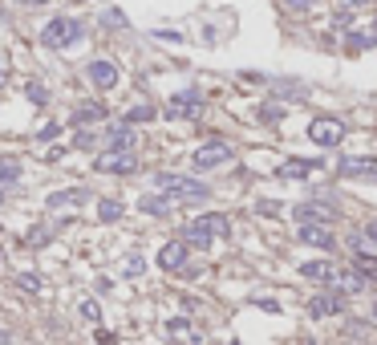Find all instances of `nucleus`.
<instances>
[{
  "label": "nucleus",
  "instance_id": "26",
  "mask_svg": "<svg viewBox=\"0 0 377 345\" xmlns=\"http://www.w3.org/2000/svg\"><path fill=\"white\" fill-rule=\"evenodd\" d=\"M78 313H82L85 321H93V325L102 321V309H98V301H82V309H78Z\"/></svg>",
  "mask_w": 377,
  "mask_h": 345
},
{
  "label": "nucleus",
  "instance_id": "12",
  "mask_svg": "<svg viewBox=\"0 0 377 345\" xmlns=\"http://www.w3.org/2000/svg\"><path fill=\"white\" fill-rule=\"evenodd\" d=\"M365 285H369V280H365L357 268H353V272H336V276H333L336 293H365Z\"/></svg>",
  "mask_w": 377,
  "mask_h": 345
},
{
  "label": "nucleus",
  "instance_id": "8",
  "mask_svg": "<svg viewBox=\"0 0 377 345\" xmlns=\"http://www.w3.org/2000/svg\"><path fill=\"white\" fill-rule=\"evenodd\" d=\"M199 114H203V98L195 93H179L167 102V118H199Z\"/></svg>",
  "mask_w": 377,
  "mask_h": 345
},
{
  "label": "nucleus",
  "instance_id": "2",
  "mask_svg": "<svg viewBox=\"0 0 377 345\" xmlns=\"http://www.w3.org/2000/svg\"><path fill=\"white\" fill-rule=\"evenodd\" d=\"M227 232V216H199L195 223H187V240L191 244H199V248H207L215 236H223Z\"/></svg>",
  "mask_w": 377,
  "mask_h": 345
},
{
  "label": "nucleus",
  "instance_id": "11",
  "mask_svg": "<svg viewBox=\"0 0 377 345\" xmlns=\"http://www.w3.org/2000/svg\"><path fill=\"white\" fill-rule=\"evenodd\" d=\"M300 276L304 280H329L333 285L336 268H333V260H308V264H300Z\"/></svg>",
  "mask_w": 377,
  "mask_h": 345
},
{
  "label": "nucleus",
  "instance_id": "34",
  "mask_svg": "<svg viewBox=\"0 0 377 345\" xmlns=\"http://www.w3.org/2000/svg\"><path fill=\"white\" fill-rule=\"evenodd\" d=\"M288 4H293V8H308V4H312V0H288Z\"/></svg>",
  "mask_w": 377,
  "mask_h": 345
},
{
  "label": "nucleus",
  "instance_id": "17",
  "mask_svg": "<svg viewBox=\"0 0 377 345\" xmlns=\"http://www.w3.org/2000/svg\"><path fill=\"white\" fill-rule=\"evenodd\" d=\"M167 333L174 337V342H199V333H195V329H191V321H183V317H179V321H170Z\"/></svg>",
  "mask_w": 377,
  "mask_h": 345
},
{
  "label": "nucleus",
  "instance_id": "9",
  "mask_svg": "<svg viewBox=\"0 0 377 345\" xmlns=\"http://www.w3.org/2000/svg\"><path fill=\"white\" fill-rule=\"evenodd\" d=\"M183 260H187V244H183V240H170V244H163L159 264H163L167 272H179V268H183Z\"/></svg>",
  "mask_w": 377,
  "mask_h": 345
},
{
  "label": "nucleus",
  "instance_id": "7",
  "mask_svg": "<svg viewBox=\"0 0 377 345\" xmlns=\"http://www.w3.org/2000/svg\"><path fill=\"white\" fill-rule=\"evenodd\" d=\"M98 171H106V175H130V171H138V159H134L130 151H106V155L98 159Z\"/></svg>",
  "mask_w": 377,
  "mask_h": 345
},
{
  "label": "nucleus",
  "instance_id": "42",
  "mask_svg": "<svg viewBox=\"0 0 377 345\" xmlns=\"http://www.w3.org/2000/svg\"><path fill=\"white\" fill-rule=\"evenodd\" d=\"M0 260H4V252H0Z\"/></svg>",
  "mask_w": 377,
  "mask_h": 345
},
{
  "label": "nucleus",
  "instance_id": "20",
  "mask_svg": "<svg viewBox=\"0 0 377 345\" xmlns=\"http://www.w3.org/2000/svg\"><path fill=\"white\" fill-rule=\"evenodd\" d=\"M85 191H57V195H49V208H65V203H82Z\"/></svg>",
  "mask_w": 377,
  "mask_h": 345
},
{
  "label": "nucleus",
  "instance_id": "38",
  "mask_svg": "<svg viewBox=\"0 0 377 345\" xmlns=\"http://www.w3.org/2000/svg\"><path fill=\"white\" fill-rule=\"evenodd\" d=\"M0 345H8V333H0Z\"/></svg>",
  "mask_w": 377,
  "mask_h": 345
},
{
  "label": "nucleus",
  "instance_id": "28",
  "mask_svg": "<svg viewBox=\"0 0 377 345\" xmlns=\"http://www.w3.org/2000/svg\"><path fill=\"white\" fill-rule=\"evenodd\" d=\"M142 212H155V216H163V212H167V199H155V195H150V199H142Z\"/></svg>",
  "mask_w": 377,
  "mask_h": 345
},
{
  "label": "nucleus",
  "instance_id": "14",
  "mask_svg": "<svg viewBox=\"0 0 377 345\" xmlns=\"http://www.w3.org/2000/svg\"><path fill=\"white\" fill-rule=\"evenodd\" d=\"M308 313H312V317H329V313H341V297H333V293H321V297H312Z\"/></svg>",
  "mask_w": 377,
  "mask_h": 345
},
{
  "label": "nucleus",
  "instance_id": "35",
  "mask_svg": "<svg viewBox=\"0 0 377 345\" xmlns=\"http://www.w3.org/2000/svg\"><path fill=\"white\" fill-rule=\"evenodd\" d=\"M365 236H369V240H377V223H369V227H365Z\"/></svg>",
  "mask_w": 377,
  "mask_h": 345
},
{
  "label": "nucleus",
  "instance_id": "21",
  "mask_svg": "<svg viewBox=\"0 0 377 345\" xmlns=\"http://www.w3.org/2000/svg\"><path fill=\"white\" fill-rule=\"evenodd\" d=\"M308 171H312V163H308V159H300V163H284V167H280V175H284V179H296V175L304 179Z\"/></svg>",
  "mask_w": 377,
  "mask_h": 345
},
{
  "label": "nucleus",
  "instance_id": "16",
  "mask_svg": "<svg viewBox=\"0 0 377 345\" xmlns=\"http://www.w3.org/2000/svg\"><path fill=\"white\" fill-rule=\"evenodd\" d=\"M130 146H134V130L126 126V122L110 130V151H130Z\"/></svg>",
  "mask_w": 377,
  "mask_h": 345
},
{
  "label": "nucleus",
  "instance_id": "5",
  "mask_svg": "<svg viewBox=\"0 0 377 345\" xmlns=\"http://www.w3.org/2000/svg\"><path fill=\"white\" fill-rule=\"evenodd\" d=\"M223 163H231V146H227V142H207V146L195 151V167H199V171L223 167Z\"/></svg>",
  "mask_w": 377,
  "mask_h": 345
},
{
  "label": "nucleus",
  "instance_id": "29",
  "mask_svg": "<svg viewBox=\"0 0 377 345\" xmlns=\"http://www.w3.org/2000/svg\"><path fill=\"white\" fill-rule=\"evenodd\" d=\"M280 114H284L280 106H264V110H260V118H264V122H280Z\"/></svg>",
  "mask_w": 377,
  "mask_h": 345
},
{
  "label": "nucleus",
  "instance_id": "25",
  "mask_svg": "<svg viewBox=\"0 0 377 345\" xmlns=\"http://www.w3.org/2000/svg\"><path fill=\"white\" fill-rule=\"evenodd\" d=\"M16 285H21L25 293H41V276H37V272H25V276H21Z\"/></svg>",
  "mask_w": 377,
  "mask_h": 345
},
{
  "label": "nucleus",
  "instance_id": "24",
  "mask_svg": "<svg viewBox=\"0 0 377 345\" xmlns=\"http://www.w3.org/2000/svg\"><path fill=\"white\" fill-rule=\"evenodd\" d=\"M12 179H21V167L12 159H0V183H12Z\"/></svg>",
  "mask_w": 377,
  "mask_h": 345
},
{
  "label": "nucleus",
  "instance_id": "33",
  "mask_svg": "<svg viewBox=\"0 0 377 345\" xmlns=\"http://www.w3.org/2000/svg\"><path fill=\"white\" fill-rule=\"evenodd\" d=\"M98 345H118V342H114V333H98Z\"/></svg>",
  "mask_w": 377,
  "mask_h": 345
},
{
  "label": "nucleus",
  "instance_id": "4",
  "mask_svg": "<svg viewBox=\"0 0 377 345\" xmlns=\"http://www.w3.org/2000/svg\"><path fill=\"white\" fill-rule=\"evenodd\" d=\"M296 223H300V227H308V223H321V227H329V223H333V203H321V199H308V203H296Z\"/></svg>",
  "mask_w": 377,
  "mask_h": 345
},
{
  "label": "nucleus",
  "instance_id": "31",
  "mask_svg": "<svg viewBox=\"0 0 377 345\" xmlns=\"http://www.w3.org/2000/svg\"><path fill=\"white\" fill-rule=\"evenodd\" d=\"M73 146H78V151H89V146H93V134H89V130H82V134L73 138Z\"/></svg>",
  "mask_w": 377,
  "mask_h": 345
},
{
  "label": "nucleus",
  "instance_id": "19",
  "mask_svg": "<svg viewBox=\"0 0 377 345\" xmlns=\"http://www.w3.org/2000/svg\"><path fill=\"white\" fill-rule=\"evenodd\" d=\"M98 219H102V223L122 219V203H118V199H102V203H98Z\"/></svg>",
  "mask_w": 377,
  "mask_h": 345
},
{
  "label": "nucleus",
  "instance_id": "30",
  "mask_svg": "<svg viewBox=\"0 0 377 345\" xmlns=\"http://www.w3.org/2000/svg\"><path fill=\"white\" fill-rule=\"evenodd\" d=\"M49 236H53V232H49V227H37V232H29V244H33V248H37V244H45V240H49Z\"/></svg>",
  "mask_w": 377,
  "mask_h": 345
},
{
  "label": "nucleus",
  "instance_id": "37",
  "mask_svg": "<svg viewBox=\"0 0 377 345\" xmlns=\"http://www.w3.org/2000/svg\"><path fill=\"white\" fill-rule=\"evenodd\" d=\"M21 4H29V8H37V4H45V0H21Z\"/></svg>",
  "mask_w": 377,
  "mask_h": 345
},
{
  "label": "nucleus",
  "instance_id": "13",
  "mask_svg": "<svg viewBox=\"0 0 377 345\" xmlns=\"http://www.w3.org/2000/svg\"><path fill=\"white\" fill-rule=\"evenodd\" d=\"M89 78H93V86L110 89L114 82H118V69H114L110 61H89Z\"/></svg>",
  "mask_w": 377,
  "mask_h": 345
},
{
  "label": "nucleus",
  "instance_id": "32",
  "mask_svg": "<svg viewBox=\"0 0 377 345\" xmlns=\"http://www.w3.org/2000/svg\"><path fill=\"white\" fill-rule=\"evenodd\" d=\"M37 134H41V138H57V122H49V126H41Z\"/></svg>",
  "mask_w": 377,
  "mask_h": 345
},
{
  "label": "nucleus",
  "instance_id": "36",
  "mask_svg": "<svg viewBox=\"0 0 377 345\" xmlns=\"http://www.w3.org/2000/svg\"><path fill=\"white\" fill-rule=\"evenodd\" d=\"M361 4H365V0H345V8H361Z\"/></svg>",
  "mask_w": 377,
  "mask_h": 345
},
{
  "label": "nucleus",
  "instance_id": "1",
  "mask_svg": "<svg viewBox=\"0 0 377 345\" xmlns=\"http://www.w3.org/2000/svg\"><path fill=\"white\" fill-rule=\"evenodd\" d=\"M41 41L49 49H65V45H78L82 41V21H69V16H53L49 25H45Z\"/></svg>",
  "mask_w": 377,
  "mask_h": 345
},
{
  "label": "nucleus",
  "instance_id": "18",
  "mask_svg": "<svg viewBox=\"0 0 377 345\" xmlns=\"http://www.w3.org/2000/svg\"><path fill=\"white\" fill-rule=\"evenodd\" d=\"M353 268H357V272H361L365 280H377V256H369V252H357Z\"/></svg>",
  "mask_w": 377,
  "mask_h": 345
},
{
  "label": "nucleus",
  "instance_id": "27",
  "mask_svg": "<svg viewBox=\"0 0 377 345\" xmlns=\"http://www.w3.org/2000/svg\"><path fill=\"white\" fill-rule=\"evenodd\" d=\"M25 93H29V98H33L37 106H45V102H49V93H45V86H41V82H29V86H25Z\"/></svg>",
  "mask_w": 377,
  "mask_h": 345
},
{
  "label": "nucleus",
  "instance_id": "41",
  "mask_svg": "<svg viewBox=\"0 0 377 345\" xmlns=\"http://www.w3.org/2000/svg\"><path fill=\"white\" fill-rule=\"evenodd\" d=\"M0 203H4V191H0Z\"/></svg>",
  "mask_w": 377,
  "mask_h": 345
},
{
  "label": "nucleus",
  "instance_id": "10",
  "mask_svg": "<svg viewBox=\"0 0 377 345\" xmlns=\"http://www.w3.org/2000/svg\"><path fill=\"white\" fill-rule=\"evenodd\" d=\"M304 244H312V248H333V227H321V223H308V227H300L296 232Z\"/></svg>",
  "mask_w": 377,
  "mask_h": 345
},
{
  "label": "nucleus",
  "instance_id": "6",
  "mask_svg": "<svg viewBox=\"0 0 377 345\" xmlns=\"http://www.w3.org/2000/svg\"><path fill=\"white\" fill-rule=\"evenodd\" d=\"M308 138H312L317 146H336V142L345 138V126H341L336 118H317V122L308 126Z\"/></svg>",
  "mask_w": 377,
  "mask_h": 345
},
{
  "label": "nucleus",
  "instance_id": "15",
  "mask_svg": "<svg viewBox=\"0 0 377 345\" xmlns=\"http://www.w3.org/2000/svg\"><path fill=\"white\" fill-rule=\"evenodd\" d=\"M341 175H365V179H374L377 163L374 159H345V163H341Z\"/></svg>",
  "mask_w": 377,
  "mask_h": 345
},
{
  "label": "nucleus",
  "instance_id": "40",
  "mask_svg": "<svg viewBox=\"0 0 377 345\" xmlns=\"http://www.w3.org/2000/svg\"><path fill=\"white\" fill-rule=\"evenodd\" d=\"M374 321H377V304H374Z\"/></svg>",
  "mask_w": 377,
  "mask_h": 345
},
{
  "label": "nucleus",
  "instance_id": "39",
  "mask_svg": "<svg viewBox=\"0 0 377 345\" xmlns=\"http://www.w3.org/2000/svg\"><path fill=\"white\" fill-rule=\"evenodd\" d=\"M0 89H4V69H0Z\"/></svg>",
  "mask_w": 377,
  "mask_h": 345
},
{
  "label": "nucleus",
  "instance_id": "3",
  "mask_svg": "<svg viewBox=\"0 0 377 345\" xmlns=\"http://www.w3.org/2000/svg\"><path fill=\"white\" fill-rule=\"evenodd\" d=\"M155 183H159V191H170V195H179V199H207V195H211L203 183L183 179V175H159Z\"/></svg>",
  "mask_w": 377,
  "mask_h": 345
},
{
  "label": "nucleus",
  "instance_id": "22",
  "mask_svg": "<svg viewBox=\"0 0 377 345\" xmlns=\"http://www.w3.org/2000/svg\"><path fill=\"white\" fill-rule=\"evenodd\" d=\"M102 114H106V110H102V106H98V102H93V106H82V110H78V114H73V122H98V118H102Z\"/></svg>",
  "mask_w": 377,
  "mask_h": 345
},
{
  "label": "nucleus",
  "instance_id": "23",
  "mask_svg": "<svg viewBox=\"0 0 377 345\" xmlns=\"http://www.w3.org/2000/svg\"><path fill=\"white\" fill-rule=\"evenodd\" d=\"M150 118H155V106H134V110L126 114V126H130V122H150Z\"/></svg>",
  "mask_w": 377,
  "mask_h": 345
}]
</instances>
